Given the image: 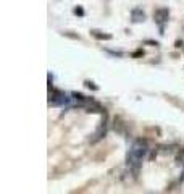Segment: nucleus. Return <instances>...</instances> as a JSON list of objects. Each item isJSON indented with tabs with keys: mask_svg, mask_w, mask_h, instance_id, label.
Segmentation results:
<instances>
[{
	"mask_svg": "<svg viewBox=\"0 0 184 194\" xmlns=\"http://www.w3.org/2000/svg\"><path fill=\"white\" fill-rule=\"evenodd\" d=\"M147 150H149L147 143H145L144 139H136L133 143V146H131V149L128 152V159H126V165H128V168L134 175L139 173V168H140V165H142V159L145 157Z\"/></svg>",
	"mask_w": 184,
	"mask_h": 194,
	"instance_id": "f257e3e1",
	"label": "nucleus"
},
{
	"mask_svg": "<svg viewBox=\"0 0 184 194\" xmlns=\"http://www.w3.org/2000/svg\"><path fill=\"white\" fill-rule=\"evenodd\" d=\"M69 102V97H66L61 89H52L49 96V105H66Z\"/></svg>",
	"mask_w": 184,
	"mask_h": 194,
	"instance_id": "f03ea898",
	"label": "nucleus"
},
{
	"mask_svg": "<svg viewBox=\"0 0 184 194\" xmlns=\"http://www.w3.org/2000/svg\"><path fill=\"white\" fill-rule=\"evenodd\" d=\"M103 118H102V121H100V125H98V128L95 130V133H94V136L91 138V144H95L98 143L100 139H103V136L107 134V125H108V117H107V112H103L102 113Z\"/></svg>",
	"mask_w": 184,
	"mask_h": 194,
	"instance_id": "7ed1b4c3",
	"label": "nucleus"
},
{
	"mask_svg": "<svg viewBox=\"0 0 184 194\" xmlns=\"http://www.w3.org/2000/svg\"><path fill=\"white\" fill-rule=\"evenodd\" d=\"M168 16H169V10L168 8H157V10L153 12V20H155V23L160 26V34H165V28H163V25L168 21Z\"/></svg>",
	"mask_w": 184,
	"mask_h": 194,
	"instance_id": "20e7f679",
	"label": "nucleus"
},
{
	"mask_svg": "<svg viewBox=\"0 0 184 194\" xmlns=\"http://www.w3.org/2000/svg\"><path fill=\"white\" fill-rule=\"evenodd\" d=\"M131 21L133 23H142L145 21V13L142 12V8H133L131 10Z\"/></svg>",
	"mask_w": 184,
	"mask_h": 194,
	"instance_id": "39448f33",
	"label": "nucleus"
},
{
	"mask_svg": "<svg viewBox=\"0 0 184 194\" xmlns=\"http://www.w3.org/2000/svg\"><path fill=\"white\" fill-rule=\"evenodd\" d=\"M91 34L98 41H110L111 39V34H108V32H100V31H95V29H92Z\"/></svg>",
	"mask_w": 184,
	"mask_h": 194,
	"instance_id": "423d86ee",
	"label": "nucleus"
},
{
	"mask_svg": "<svg viewBox=\"0 0 184 194\" xmlns=\"http://www.w3.org/2000/svg\"><path fill=\"white\" fill-rule=\"evenodd\" d=\"M84 86L89 87V89H92V91H98V86H97V84L92 83V81H89V79H87V81H84Z\"/></svg>",
	"mask_w": 184,
	"mask_h": 194,
	"instance_id": "0eeeda50",
	"label": "nucleus"
},
{
	"mask_svg": "<svg viewBox=\"0 0 184 194\" xmlns=\"http://www.w3.org/2000/svg\"><path fill=\"white\" fill-rule=\"evenodd\" d=\"M73 13L76 16H84V8L82 7H74L73 8Z\"/></svg>",
	"mask_w": 184,
	"mask_h": 194,
	"instance_id": "6e6552de",
	"label": "nucleus"
},
{
	"mask_svg": "<svg viewBox=\"0 0 184 194\" xmlns=\"http://www.w3.org/2000/svg\"><path fill=\"white\" fill-rule=\"evenodd\" d=\"M176 162H178V163H184V149L178 152V155H176Z\"/></svg>",
	"mask_w": 184,
	"mask_h": 194,
	"instance_id": "1a4fd4ad",
	"label": "nucleus"
},
{
	"mask_svg": "<svg viewBox=\"0 0 184 194\" xmlns=\"http://www.w3.org/2000/svg\"><path fill=\"white\" fill-rule=\"evenodd\" d=\"M131 57H133V58H139V57H144V50H142V49H137L136 52H133V55H131Z\"/></svg>",
	"mask_w": 184,
	"mask_h": 194,
	"instance_id": "9d476101",
	"label": "nucleus"
},
{
	"mask_svg": "<svg viewBox=\"0 0 184 194\" xmlns=\"http://www.w3.org/2000/svg\"><path fill=\"white\" fill-rule=\"evenodd\" d=\"M63 36H66V37H71V39H81V36H78V34H71V32H63Z\"/></svg>",
	"mask_w": 184,
	"mask_h": 194,
	"instance_id": "9b49d317",
	"label": "nucleus"
},
{
	"mask_svg": "<svg viewBox=\"0 0 184 194\" xmlns=\"http://www.w3.org/2000/svg\"><path fill=\"white\" fill-rule=\"evenodd\" d=\"M144 44H147V45H152V47H158V45H160L157 41H149V39H147V41H144Z\"/></svg>",
	"mask_w": 184,
	"mask_h": 194,
	"instance_id": "f8f14e48",
	"label": "nucleus"
},
{
	"mask_svg": "<svg viewBox=\"0 0 184 194\" xmlns=\"http://www.w3.org/2000/svg\"><path fill=\"white\" fill-rule=\"evenodd\" d=\"M182 45H184V42H182V41H176V42H174V47H176V49H181Z\"/></svg>",
	"mask_w": 184,
	"mask_h": 194,
	"instance_id": "ddd939ff",
	"label": "nucleus"
},
{
	"mask_svg": "<svg viewBox=\"0 0 184 194\" xmlns=\"http://www.w3.org/2000/svg\"><path fill=\"white\" fill-rule=\"evenodd\" d=\"M181 181H184V172H182V176H181Z\"/></svg>",
	"mask_w": 184,
	"mask_h": 194,
	"instance_id": "4468645a",
	"label": "nucleus"
}]
</instances>
